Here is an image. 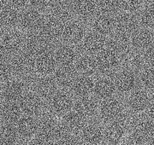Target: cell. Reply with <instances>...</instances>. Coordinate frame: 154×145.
Segmentation results:
<instances>
[{
  "label": "cell",
  "instance_id": "6da1fadb",
  "mask_svg": "<svg viewBox=\"0 0 154 145\" xmlns=\"http://www.w3.org/2000/svg\"><path fill=\"white\" fill-rule=\"evenodd\" d=\"M74 103L75 97L68 90L58 89L45 102V109L55 118L63 117L73 108Z\"/></svg>",
  "mask_w": 154,
  "mask_h": 145
},
{
  "label": "cell",
  "instance_id": "7a4b0ae2",
  "mask_svg": "<svg viewBox=\"0 0 154 145\" xmlns=\"http://www.w3.org/2000/svg\"><path fill=\"white\" fill-rule=\"evenodd\" d=\"M64 132L65 130L63 128L61 123L57 122L56 118L48 113H43L38 117L36 138L53 144Z\"/></svg>",
  "mask_w": 154,
  "mask_h": 145
},
{
  "label": "cell",
  "instance_id": "3957f363",
  "mask_svg": "<svg viewBox=\"0 0 154 145\" xmlns=\"http://www.w3.org/2000/svg\"><path fill=\"white\" fill-rule=\"evenodd\" d=\"M125 108V102L119 97L113 96L99 102L98 114L102 122L110 124L115 121L124 120Z\"/></svg>",
  "mask_w": 154,
  "mask_h": 145
},
{
  "label": "cell",
  "instance_id": "277c9868",
  "mask_svg": "<svg viewBox=\"0 0 154 145\" xmlns=\"http://www.w3.org/2000/svg\"><path fill=\"white\" fill-rule=\"evenodd\" d=\"M45 20L42 10L33 5L28 6L21 14L17 28L24 34L37 33L43 27Z\"/></svg>",
  "mask_w": 154,
  "mask_h": 145
},
{
  "label": "cell",
  "instance_id": "5b68a950",
  "mask_svg": "<svg viewBox=\"0 0 154 145\" xmlns=\"http://www.w3.org/2000/svg\"><path fill=\"white\" fill-rule=\"evenodd\" d=\"M115 84L116 92L120 93H130L131 91L139 88L140 78L136 71L130 67H126L121 70L116 71L114 76H112Z\"/></svg>",
  "mask_w": 154,
  "mask_h": 145
},
{
  "label": "cell",
  "instance_id": "8992f818",
  "mask_svg": "<svg viewBox=\"0 0 154 145\" xmlns=\"http://www.w3.org/2000/svg\"><path fill=\"white\" fill-rule=\"evenodd\" d=\"M80 139L86 145H100L105 138V128L95 119L88 120L79 132Z\"/></svg>",
  "mask_w": 154,
  "mask_h": 145
},
{
  "label": "cell",
  "instance_id": "52a82bcc",
  "mask_svg": "<svg viewBox=\"0 0 154 145\" xmlns=\"http://www.w3.org/2000/svg\"><path fill=\"white\" fill-rule=\"evenodd\" d=\"M81 54L82 51L76 45L65 43L58 44L54 48V57L57 67H75Z\"/></svg>",
  "mask_w": 154,
  "mask_h": 145
},
{
  "label": "cell",
  "instance_id": "ba28073f",
  "mask_svg": "<svg viewBox=\"0 0 154 145\" xmlns=\"http://www.w3.org/2000/svg\"><path fill=\"white\" fill-rule=\"evenodd\" d=\"M29 90L28 84L22 78H15L1 85V102H19Z\"/></svg>",
  "mask_w": 154,
  "mask_h": 145
},
{
  "label": "cell",
  "instance_id": "9c48e42d",
  "mask_svg": "<svg viewBox=\"0 0 154 145\" xmlns=\"http://www.w3.org/2000/svg\"><path fill=\"white\" fill-rule=\"evenodd\" d=\"M25 35L18 28L5 31L0 38V42L4 46L9 58L22 53L25 41Z\"/></svg>",
  "mask_w": 154,
  "mask_h": 145
},
{
  "label": "cell",
  "instance_id": "30bf717a",
  "mask_svg": "<svg viewBox=\"0 0 154 145\" xmlns=\"http://www.w3.org/2000/svg\"><path fill=\"white\" fill-rule=\"evenodd\" d=\"M22 114L39 117L45 109V101L32 90H28L19 101Z\"/></svg>",
  "mask_w": 154,
  "mask_h": 145
},
{
  "label": "cell",
  "instance_id": "8fae6325",
  "mask_svg": "<svg viewBox=\"0 0 154 145\" xmlns=\"http://www.w3.org/2000/svg\"><path fill=\"white\" fill-rule=\"evenodd\" d=\"M95 78L93 75L78 73L73 79L68 90L76 98L90 96L94 91Z\"/></svg>",
  "mask_w": 154,
  "mask_h": 145
},
{
  "label": "cell",
  "instance_id": "7c38bea8",
  "mask_svg": "<svg viewBox=\"0 0 154 145\" xmlns=\"http://www.w3.org/2000/svg\"><path fill=\"white\" fill-rule=\"evenodd\" d=\"M108 38L93 31H88L80 44L81 51L88 56H96L107 44Z\"/></svg>",
  "mask_w": 154,
  "mask_h": 145
},
{
  "label": "cell",
  "instance_id": "4fadbf2b",
  "mask_svg": "<svg viewBox=\"0 0 154 145\" xmlns=\"http://www.w3.org/2000/svg\"><path fill=\"white\" fill-rule=\"evenodd\" d=\"M116 92L112 76H98L95 78L94 96L97 100H105L115 96Z\"/></svg>",
  "mask_w": 154,
  "mask_h": 145
},
{
  "label": "cell",
  "instance_id": "5bb4252c",
  "mask_svg": "<svg viewBox=\"0 0 154 145\" xmlns=\"http://www.w3.org/2000/svg\"><path fill=\"white\" fill-rule=\"evenodd\" d=\"M151 97L149 96L147 91L145 89L137 88L131 91L125 102L126 108L130 111L138 113L146 109L148 106Z\"/></svg>",
  "mask_w": 154,
  "mask_h": 145
},
{
  "label": "cell",
  "instance_id": "9a60e30c",
  "mask_svg": "<svg viewBox=\"0 0 154 145\" xmlns=\"http://www.w3.org/2000/svg\"><path fill=\"white\" fill-rule=\"evenodd\" d=\"M17 136L29 138L36 135L38 127V117L22 114L20 119L14 124Z\"/></svg>",
  "mask_w": 154,
  "mask_h": 145
},
{
  "label": "cell",
  "instance_id": "2e32d148",
  "mask_svg": "<svg viewBox=\"0 0 154 145\" xmlns=\"http://www.w3.org/2000/svg\"><path fill=\"white\" fill-rule=\"evenodd\" d=\"M73 108L82 113L88 120L93 119L99 112V103L98 100L94 96H88L75 100Z\"/></svg>",
  "mask_w": 154,
  "mask_h": 145
},
{
  "label": "cell",
  "instance_id": "e0dca14e",
  "mask_svg": "<svg viewBox=\"0 0 154 145\" xmlns=\"http://www.w3.org/2000/svg\"><path fill=\"white\" fill-rule=\"evenodd\" d=\"M22 115L19 102H0V120L5 124L14 125Z\"/></svg>",
  "mask_w": 154,
  "mask_h": 145
},
{
  "label": "cell",
  "instance_id": "ac0fdd59",
  "mask_svg": "<svg viewBox=\"0 0 154 145\" xmlns=\"http://www.w3.org/2000/svg\"><path fill=\"white\" fill-rule=\"evenodd\" d=\"M136 20L138 25L143 29L150 30V28H154V7L146 6L143 8L138 13Z\"/></svg>",
  "mask_w": 154,
  "mask_h": 145
},
{
  "label": "cell",
  "instance_id": "d6986e66",
  "mask_svg": "<svg viewBox=\"0 0 154 145\" xmlns=\"http://www.w3.org/2000/svg\"><path fill=\"white\" fill-rule=\"evenodd\" d=\"M141 69V72L139 75L140 84L143 85L146 90L154 89V67L146 66Z\"/></svg>",
  "mask_w": 154,
  "mask_h": 145
},
{
  "label": "cell",
  "instance_id": "ffe728a7",
  "mask_svg": "<svg viewBox=\"0 0 154 145\" xmlns=\"http://www.w3.org/2000/svg\"><path fill=\"white\" fill-rule=\"evenodd\" d=\"M15 78L16 76L13 72L9 59L0 61V84L2 85L5 84Z\"/></svg>",
  "mask_w": 154,
  "mask_h": 145
},
{
  "label": "cell",
  "instance_id": "44dd1931",
  "mask_svg": "<svg viewBox=\"0 0 154 145\" xmlns=\"http://www.w3.org/2000/svg\"><path fill=\"white\" fill-rule=\"evenodd\" d=\"M146 109H147V114H148L147 117L151 120H154V98L150 100Z\"/></svg>",
  "mask_w": 154,
  "mask_h": 145
},
{
  "label": "cell",
  "instance_id": "7402d4cb",
  "mask_svg": "<svg viewBox=\"0 0 154 145\" xmlns=\"http://www.w3.org/2000/svg\"><path fill=\"white\" fill-rule=\"evenodd\" d=\"M6 59H9V56L6 53L5 50L4 48V46L2 45V43L0 42V61H3V60H6Z\"/></svg>",
  "mask_w": 154,
  "mask_h": 145
},
{
  "label": "cell",
  "instance_id": "603a6c76",
  "mask_svg": "<svg viewBox=\"0 0 154 145\" xmlns=\"http://www.w3.org/2000/svg\"><path fill=\"white\" fill-rule=\"evenodd\" d=\"M28 145H51L48 144V143H46V142H45V141H42V140L38 139V138H35V139H33L32 142H30V144Z\"/></svg>",
  "mask_w": 154,
  "mask_h": 145
},
{
  "label": "cell",
  "instance_id": "cb8c5ba5",
  "mask_svg": "<svg viewBox=\"0 0 154 145\" xmlns=\"http://www.w3.org/2000/svg\"><path fill=\"white\" fill-rule=\"evenodd\" d=\"M5 32V31L4 30V28H2V27H1V25H0V38H1V36L3 35V34H4Z\"/></svg>",
  "mask_w": 154,
  "mask_h": 145
},
{
  "label": "cell",
  "instance_id": "d4e9b609",
  "mask_svg": "<svg viewBox=\"0 0 154 145\" xmlns=\"http://www.w3.org/2000/svg\"><path fill=\"white\" fill-rule=\"evenodd\" d=\"M0 102H1V84H0Z\"/></svg>",
  "mask_w": 154,
  "mask_h": 145
},
{
  "label": "cell",
  "instance_id": "484cf974",
  "mask_svg": "<svg viewBox=\"0 0 154 145\" xmlns=\"http://www.w3.org/2000/svg\"><path fill=\"white\" fill-rule=\"evenodd\" d=\"M101 145H112V144H102Z\"/></svg>",
  "mask_w": 154,
  "mask_h": 145
},
{
  "label": "cell",
  "instance_id": "4316f807",
  "mask_svg": "<svg viewBox=\"0 0 154 145\" xmlns=\"http://www.w3.org/2000/svg\"><path fill=\"white\" fill-rule=\"evenodd\" d=\"M81 145H86V144H83V143H82V144Z\"/></svg>",
  "mask_w": 154,
  "mask_h": 145
}]
</instances>
